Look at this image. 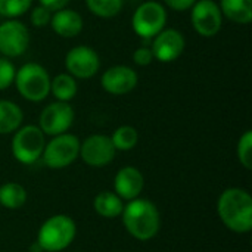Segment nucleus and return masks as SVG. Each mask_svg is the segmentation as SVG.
Segmentation results:
<instances>
[{
  "mask_svg": "<svg viewBox=\"0 0 252 252\" xmlns=\"http://www.w3.org/2000/svg\"><path fill=\"white\" fill-rule=\"evenodd\" d=\"M217 213L223 224L235 233H250L252 229V198L241 188L223 190L217 201Z\"/></svg>",
  "mask_w": 252,
  "mask_h": 252,
  "instance_id": "nucleus-1",
  "label": "nucleus"
},
{
  "mask_svg": "<svg viewBox=\"0 0 252 252\" xmlns=\"http://www.w3.org/2000/svg\"><path fill=\"white\" fill-rule=\"evenodd\" d=\"M126 230L137 241H151L161 227V216L158 207L145 198H134L124 205L121 213Z\"/></svg>",
  "mask_w": 252,
  "mask_h": 252,
  "instance_id": "nucleus-2",
  "label": "nucleus"
},
{
  "mask_svg": "<svg viewBox=\"0 0 252 252\" xmlns=\"http://www.w3.org/2000/svg\"><path fill=\"white\" fill-rule=\"evenodd\" d=\"M75 235V221L66 214H55L40 226L35 242L43 252H61L74 242Z\"/></svg>",
  "mask_w": 252,
  "mask_h": 252,
  "instance_id": "nucleus-3",
  "label": "nucleus"
},
{
  "mask_svg": "<svg viewBox=\"0 0 252 252\" xmlns=\"http://www.w3.org/2000/svg\"><path fill=\"white\" fill-rule=\"evenodd\" d=\"M50 75L44 66L35 62L24 63L15 74L18 93L30 102H41L50 93Z\"/></svg>",
  "mask_w": 252,
  "mask_h": 252,
  "instance_id": "nucleus-4",
  "label": "nucleus"
},
{
  "mask_svg": "<svg viewBox=\"0 0 252 252\" xmlns=\"http://www.w3.org/2000/svg\"><path fill=\"white\" fill-rule=\"evenodd\" d=\"M44 136L46 134L40 130L38 126L28 124L19 127L15 131L10 143L13 158L24 165H31L37 162L41 158L46 146Z\"/></svg>",
  "mask_w": 252,
  "mask_h": 252,
  "instance_id": "nucleus-5",
  "label": "nucleus"
},
{
  "mask_svg": "<svg viewBox=\"0 0 252 252\" xmlns=\"http://www.w3.org/2000/svg\"><path fill=\"white\" fill-rule=\"evenodd\" d=\"M80 139L71 133H62L53 136L46 143L41 159L44 165L53 170H61L71 165L80 157Z\"/></svg>",
  "mask_w": 252,
  "mask_h": 252,
  "instance_id": "nucleus-6",
  "label": "nucleus"
},
{
  "mask_svg": "<svg viewBox=\"0 0 252 252\" xmlns=\"http://www.w3.org/2000/svg\"><path fill=\"white\" fill-rule=\"evenodd\" d=\"M167 22V10L165 7L154 0L142 3L131 18V27L137 35L142 38L151 40L159 31L164 30Z\"/></svg>",
  "mask_w": 252,
  "mask_h": 252,
  "instance_id": "nucleus-7",
  "label": "nucleus"
},
{
  "mask_svg": "<svg viewBox=\"0 0 252 252\" xmlns=\"http://www.w3.org/2000/svg\"><path fill=\"white\" fill-rule=\"evenodd\" d=\"M190 21L199 35L214 37L221 30L223 13L214 0H196L190 7Z\"/></svg>",
  "mask_w": 252,
  "mask_h": 252,
  "instance_id": "nucleus-8",
  "label": "nucleus"
},
{
  "mask_svg": "<svg viewBox=\"0 0 252 252\" xmlns=\"http://www.w3.org/2000/svg\"><path fill=\"white\" fill-rule=\"evenodd\" d=\"M75 118L74 108L69 105V102H61L56 100L50 105H47L38 118V127L40 130L47 136H58L62 133H66Z\"/></svg>",
  "mask_w": 252,
  "mask_h": 252,
  "instance_id": "nucleus-9",
  "label": "nucleus"
},
{
  "mask_svg": "<svg viewBox=\"0 0 252 252\" xmlns=\"http://www.w3.org/2000/svg\"><path fill=\"white\" fill-rule=\"evenodd\" d=\"M30 46V31L18 19L0 24V53L4 58L22 56Z\"/></svg>",
  "mask_w": 252,
  "mask_h": 252,
  "instance_id": "nucleus-10",
  "label": "nucleus"
},
{
  "mask_svg": "<svg viewBox=\"0 0 252 252\" xmlns=\"http://www.w3.org/2000/svg\"><path fill=\"white\" fill-rule=\"evenodd\" d=\"M65 66L68 74L74 78L86 80L97 74L100 68V59L97 52L90 46H75L65 56Z\"/></svg>",
  "mask_w": 252,
  "mask_h": 252,
  "instance_id": "nucleus-11",
  "label": "nucleus"
},
{
  "mask_svg": "<svg viewBox=\"0 0 252 252\" xmlns=\"http://www.w3.org/2000/svg\"><path fill=\"white\" fill-rule=\"evenodd\" d=\"M115 154L117 149L114 148L111 137L105 134H92L80 143L81 159L94 168H100L112 162Z\"/></svg>",
  "mask_w": 252,
  "mask_h": 252,
  "instance_id": "nucleus-12",
  "label": "nucleus"
},
{
  "mask_svg": "<svg viewBox=\"0 0 252 252\" xmlns=\"http://www.w3.org/2000/svg\"><path fill=\"white\" fill-rule=\"evenodd\" d=\"M185 47H186L185 35L176 28H167L159 31L152 38V46H151L154 58L164 63L174 62L176 59H179L185 52Z\"/></svg>",
  "mask_w": 252,
  "mask_h": 252,
  "instance_id": "nucleus-13",
  "label": "nucleus"
},
{
  "mask_svg": "<svg viewBox=\"0 0 252 252\" xmlns=\"http://www.w3.org/2000/svg\"><path fill=\"white\" fill-rule=\"evenodd\" d=\"M102 87L105 92L114 96H123L130 93L136 89L139 83L137 72L127 65H115L108 68L102 78H100Z\"/></svg>",
  "mask_w": 252,
  "mask_h": 252,
  "instance_id": "nucleus-14",
  "label": "nucleus"
},
{
  "mask_svg": "<svg viewBox=\"0 0 252 252\" xmlns=\"http://www.w3.org/2000/svg\"><path fill=\"white\" fill-rule=\"evenodd\" d=\"M145 188V177L139 168L127 165L118 170L114 179V192L123 201H131L139 198Z\"/></svg>",
  "mask_w": 252,
  "mask_h": 252,
  "instance_id": "nucleus-15",
  "label": "nucleus"
},
{
  "mask_svg": "<svg viewBox=\"0 0 252 252\" xmlns=\"http://www.w3.org/2000/svg\"><path fill=\"white\" fill-rule=\"evenodd\" d=\"M49 25L59 37L74 38L83 31V16L77 10L63 7L52 15Z\"/></svg>",
  "mask_w": 252,
  "mask_h": 252,
  "instance_id": "nucleus-16",
  "label": "nucleus"
},
{
  "mask_svg": "<svg viewBox=\"0 0 252 252\" xmlns=\"http://www.w3.org/2000/svg\"><path fill=\"white\" fill-rule=\"evenodd\" d=\"M93 208L96 214L103 219H117L124 210V201L111 190L99 192L93 199Z\"/></svg>",
  "mask_w": 252,
  "mask_h": 252,
  "instance_id": "nucleus-17",
  "label": "nucleus"
},
{
  "mask_svg": "<svg viewBox=\"0 0 252 252\" xmlns=\"http://www.w3.org/2000/svg\"><path fill=\"white\" fill-rule=\"evenodd\" d=\"M223 16L235 24L247 25L252 21V0H220Z\"/></svg>",
  "mask_w": 252,
  "mask_h": 252,
  "instance_id": "nucleus-18",
  "label": "nucleus"
},
{
  "mask_svg": "<svg viewBox=\"0 0 252 252\" xmlns=\"http://www.w3.org/2000/svg\"><path fill=\"white\" fill-rule=\"evenodd\" d=\"M24 120L22 109L12 100L0 99V134L15 133Z\"/></svg>",
  "mask_w": 252,
  "mask_h": 252,
  "instance_id": "nucleus-19",
  "label": "nucleus"
},
{
  "mask_svg": "<svg viewBox=\"0 0 252 252\" xmlns=\"http://www.w3.org/2000/svg\"><path fill=\"white\" fill-rule=\"evenodd\" d=\"M28 199L27 189L16 183L7 182L0 186V205L7 210H19L25 205Z\"/></svg>",
  "mask_w": 252,
  "mask_h": 252,
  "instance_id": "nucleus-20",
  "label": "nucleus"
},
{
  "mask_svg": "<svg viewBox=\"0 0 252 252\" xmlns=\"http://www.w3.org/2000/svg\"><path fill=\"white\" fill-rule=\"evenodd\" d=\"M77 90H78L77 78H74L68 72L58 74L50 81V92L61 102H69V100H72L75 97V94H77Z\"/></svg>",
  "mask_w": 252,
  "mask_h": 252,
  "instance_id": "nucleus-21",
  "label": "nucleus"
},
{
  "mask_svg": "<svg viewBox=\"0 0 252 252\" xmlns=\"http://www.w3.org/2000/svg\"><path fill=\"white\" fill-rule=\"evenodd\" d=\"M112 145L117 151H131L139 142V133L131 126H120L111 136Z\"/></svg>",
  "mask_w": 252,
  "mask_h": 252,
  "instance_id": "nucleus-22",
  "label": "nucleus"
},
{
  "mask_svg": "<svg viewBox=\"0 0 252 252\" xmlns=\"http://www.w3.org/2000/svg\"><path fill=\"white\" fill-rule=\"evenodd\" d=\"M86 6L93 15L106 19L114 18L121 12L124 0H86Z\"/></svg>",
  "mask_w": 252,
  "mask_h": 252,
  "instance_id": "nucleus-23",
  "label": "nucleus"
},
{
  "mask_svg": "<svg viewBox=\"0 0 252 252\" xmlns=\"http://www.w3.org/2000/svg\"><path fill=\"white\" fill-rule=\"evenodd\" d=\"M32 0H0V16L16 19L30 10Z\"/></svg>",
  "mask_w": 252,
  "mask_h": 252,
  "instance_id": "nucleus-24",
  "label": "nucleus"
},
{
  "mask_svg": "<svg viewBox=\"0 0 252 252\" xmlns=\"http://www.w3.org/2000/svg\"><path fill=\"white\" fill-rule=\"evenodd\" d=\"M236 154H238V159L241 162V165L247 170L252 168V131L247 130L239 142H238V148H236Z\"/></svg>",
  "mask_w": 252,
  "mask_h": 252,
  "instance_id": "nucleus-25",
  "label": "nucleus"
},
{
  "mask_svg": "<svg viewBox=\"0 0 252 252\" xmlns=\"http://www.w3.org/2000/svg\"><path fill=\"white\" fill-rule=\"evenodd\" d=\"M15 65L7 58H0V90H6L13 84L15 80Z\"/></svg>",
  "mask_w": 252,
  "mask_h": 252,
  "instance_id": "nucleus-26",
  "label": "nucleus"
},
{
  "mask_svg": "<svg viewBox=\"0 0 252 252\" xmlns=\"http://www.w3.org/2000/svg\"><path fill=\"white\" fill-rule=\"evenodd\" d=\"M50 19H52V12L44 7V6H37L31 10V15H30V21L34 27L37 28H43V27H47L50 24Z\"/></svg>",
  "mask_w": 252,
  "mask_h": 252,
  "instance_id": "nucleus-27",
  "label": "nucleus"
},
{
  "mask_svg": "<svg viewBox=\"0 0 252 252\" xmlns=\"http://www.w3.org/2000/svg\"><path fill=\"white\" fill-rule=\"evenodd\" d=\"M154 53H152V49L151 47H146V46H142L139 49H136L133 52V61L136 65L139 66H148L152 63L154 61Z\"/></svg>",
  "mask_w": 252,
  "mask_h": 252,
  "instance_id": "nucleus-28",
  "label": "nucleus"
},
{
  "mask_svg": "<svg viewBox=\"0 0 252 252\" xmlns=\"http://www.w3.org/2000/svg\"><path fill=\"white\" fill-rule=\"evenodd\" d=\"M196 0H164V3L176 10V12H185V10H189L193 4H195Z\"/></svg>",
  "mask_w": 252,
  "mask_h": 252,
  "instance_id": "nucleus-29",
  "label": "nucleus"
},
{
  "mask_svg": "<svg viewBox=\"0 0 252 252\" xmlns=\"http://www.w3.org/2000/svg\"><path fill=\"white\" fill-rule=\"evenodd\" d=\"M68 3H69V0H40V4L47 7L50 12L61 10V9L66 7Z\"/></svg>",
  "mask_w": 252,
  "mask_h": 252,
  "instance_id": "nucleus-30",
  "label": "nucleus"
}]
</instances>
